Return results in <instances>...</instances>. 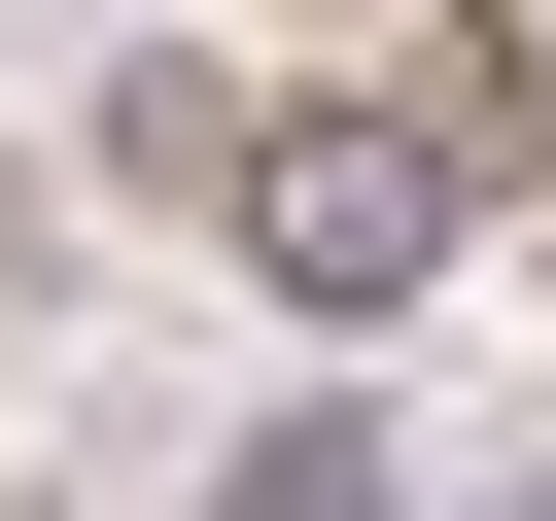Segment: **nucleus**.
I'll return each mask as SVG.
<instances>
[{
	"label": "nucleus",
	"instance_id": "nucleus-4",
	"mask_svg": "<svg viewBox=\"0 0 556 521\" xmlns=\"http://www.w3.org/2000/svg\"><path fill=\"white\" fill-rule=\"evenodd\" d=\"M35 278H70V208H35V174H0V313H35Z\"/></svg>",
	"mask_w": 556,
	"mask_h": 521
},
{
	"label": "nucleus",
	"instance_id": "nucleus-5",
	"mask_svg": "<svg viewBox=\"0 0 556 521\" xmlns=\"http://www.w3.org/2000/svg\"><path fill=\"white\" fill-rule=\"evenodd\" d=\"M521 521H556V486H521Z\"/></svg>",
	"mask_w": 556,
	"mask_h": 521
},
{
	"label": "nucleus",
	"instance_id": "nucleus-3",
	"mask_svg": "<svg viewBox=\"0 0 556 521\" xmlns=\"http://www.w3.org/2000/svg\"><path fill=\"white\" fill-rule=\"evenodd\" d=\"M208 521H417V486H382V417H348V382H278V417L208 452Z\"/></svg>",
	"mask_w": 556,
	"mask_h": 521
},
{
	"label": "nucleus",
	"instance_id": "nucleus-2",
	"mask_svg": "<svg viewBox=\"0 0 556 521\" xmlns=\"http://www.w3.org/2000/svg\"><path fill=\"white\" fill-rule=\"evenodd\" d=\"M243 139H278L243 69H104V208H243Z\"/></svg>",
	"mask_w": 556,
	"mask_h": 521
},
{
	"label": "nucleus",
	"instance_id": "nucleus-1",
	"mask_svg": "<svg viewBox=\"0 0 556 521\" xmlns=\"http://www.w3.org/2000/svg\"><path fill=\"white\" fill-rule=\"evenodd\" d=\"M208 243H243V278L313 313V347H382V313H417V278L486 243V139H452V104H278Z\"/></svg>",
	"mask_w": 556,
	"mask_h": 521
}]
</instances>
